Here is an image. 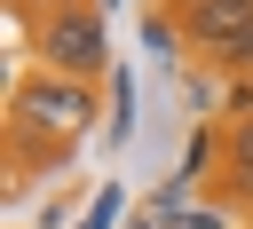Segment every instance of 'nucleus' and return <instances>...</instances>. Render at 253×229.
<instances>
[{
    "instance_id": "obj_3",
    "label": "nucleus",
    "mask_w": 253,
    "mask_h": 229,
    "mask_svg": "<svg viewBox=\"0 0 253 229\" xmlns=\"http://www.w3.org/2000/svg\"><path fill=\"white\" fill-rule=\"evenodd\" d=\"M229 190L253 197V111H237V126H229Z\"/></svg>"
},
{
    "instance_id": "obj_1",
    "label": "nucleus",
    "mask_w": 253,
    "mask_h": 229,
    "mask_svg": "<svg viewBox=\"0 0 253 229\" xmlns=\"http://www.w3.org/2000/svg\"><path fill=\"white\" fill-rule=\"evenodd\" d=\"M95 87L87 79H55V71H24L8 95V158L16 166H55L87 126H95Z\"/></svg>"
},
{
    "instance_id": "obj_6",
    "label": "nucleus",
    "mask_w": 253,
    "mask_h": 229,
    "mask_svg": "<svg viewBox=\"0 0 253 229\" xmlns=\"http://www.w3.org/2000/svg\"><path fill=\"white\" fill-rule=\"evenodd\" d=\"M237 111H253V79H245V87H237Z\"/></svg>"
},
{
    "instance_id": "obj_2",
    "label": "nucleus",
    "mask_w": 253,
    "mask_h": 229,
    "mask_svg": "<svg viewBox=\"0 0 253 229\" xmlns=\"http://www.w3.org/2000/svg\"><path fill=\"white\" fill-rule=\"evenodd\" d=\"M32 55H40V71H55V79H87V87H95V71H103V16H95L87 0L40 8V24H32Z\"/></svg>"
},
{
    "instance_id": "obj_5",
    "label": "nucleus",
    "mask_w": 253,
    "mask_h": 229,
    "mask_svg": "<svg viewBox=\"0 0 253 229\" xmlns=\"http://www.w3.org/2000/svg\"><path fill=\"white\" fill-rule=\"evenodd\" d=\"M32 8H63V0H16V16H32Z\"/></svg>"
},
{
    "instance_id": "obj_4",
    "label": "nucleus",
    "mask_w": 253,
    "mask_h": 229,
    "mask_svg": "<svg viewBox=\"0 0 253 229\" xmlns=\"http://www.w3.org/2000/svg\"><path fill=\"white\" fill-rule=\"evenodd\" d=\"M182 8H237V16H253V0H182Z\"/></svg>"
}]
</instances>
